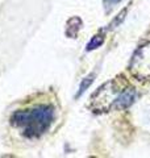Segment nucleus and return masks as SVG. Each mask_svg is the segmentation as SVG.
I'll return each mask as SVG.
<instances>
[{"instance_id": "5", "label": "nucleus", "mask_w": 150, "mask_h": 158, "mask_svg": "<svg viewBox=\"0 0 150 158\" xmlns=\"http://www.w3.org/2000/svg\"><path fill=\"white\" fill-rule=\"evenodd\" d=\"M82 28V20L79 17H71L67 21V28H66V34L69 37L71 38H75L77 37V34L79 32V29Z\"/></svg>"}, {"instance_id": "2", "label": "nucleus", "mask_w": 150, "mask_h": 158, "mask_svg": "<svg viewBox=\"0 0 150 158\" xmlns=\"http://www.w3.org/2000/svg\"><path fill=\"white\" fill-rule=\"evenodd\" d=\"M125 86H127V81L121 77L103 85L91 98V110L95 112H108L113 107L117 96Z\"/></svg>"}, {"instance_id": "6", "label": "nucleus", "mask_w": 150, "mask_h": 158, "mask_svg": "<svg viewBox=\"0 0 150 158\" xmlns=\"http://www.w3.org/2000/svg\"><path fill=\"white\" fill-rule=\"evenodd\" d=\"M104 42V36L103 34H96V36H94L92 40L88 42V45H87V50H94V49H98L102 44Z\"/></svg>"}, {"instance_id": "7", "label": "nucleus", "mask_w": 150, "mask_h": 158, "mask_svg": "<svg viewBox=\"0 0 150 158\" xmlns=\"http://www.w3.org/2000/svg\"><path fill=\"white\" fill-rule=\"evenodd\" d=\"M94 78H95V74H90L88 77H86L82 81V83H81V87H79V91H78V94H77V96H81L82 94L87 90V88L91 86V83L94 82Z\"/></svg>"}, {"instance_id": "1", "label": "nucleus", "mask_w": 150, "mask_h": 158, "mask_svg": "<svg viewBox=\"0 0 150 158\" xmlns=\"http://www.w3.org/2000/svg\"><path fill=\"white\" fill-rule=\"evenodd\" d=\"M54 120V108L40 104L28 110H19L12 113L11 124L25 137L37 138L46 132Z\"/></svg>"}, {"instance_id": "4", "label": "nucleus", "mask_w": 150, "mask_h": 158, "mask_svg": "<svg viewBox=\"0 0 150 158\" xmlns=\"http://www.w3.org/2000/svg\"><path fill=\"white\" fill-rule=\"evenodd\" d=\"M134 99H136V90L132 87H125L117 96L113 107L116 110H125V108L131 107L133 104Z\"/></svg>"}, {"instance_id": "3", "label": "nucleus", "mask_w": 150, "mask_h": 158, "mask_svg": "<svg viewBox=\"0 0 150 158\" xmlns=\"http://www.w3.org/2000/svg\"><path fill=\"white\" fill-rule=\"evenodd\" d=\"M129 70L132 75L140 81L150 79V42H146L136 50L129 65Z\"/></svg>"}]
</instances>
